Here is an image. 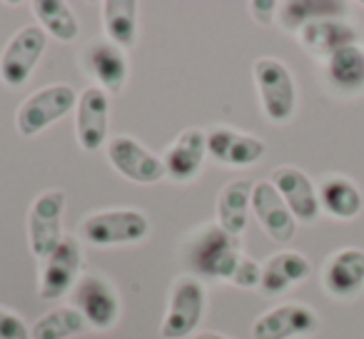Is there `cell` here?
I'll use <instances>...</instances> for the list:
<instances>
[{"label":"cell","instance_id":"1","mask_svg":"<svg viewBox=\"0 0 364 339\" xmlns=\"http://www.w3.org/2000/svg\"><path fill=\"white\" fill-rule=\"evenodd\" d=\"M242 242L235 235L225 232L218 222L208 225L198 237L193 240L188 252V264L198 274L213 279H225L232 284V277L242 262Z\"/></svg>","mask_w":364,"mask_h":339},{"label":"cell","instance_id":"2","mask_svg":"<svg viewBox=\"0 0 364 339\" xmlns=\"http://www.w3.org/2000/svg\"><path fill=\"white\" fill-rule=\"evenodd\" d=\"M252 77L269 122H289L297 110V85L289 68L277 58H257L252 63Z\"/></svg>","mask_w":364,"mask_h":339},{"label":"cell","instance_id":"3","mask_svg":"<svg viewBox=\"0 0 364 339\" xmlns=\"http://www.w3.org/2000/svg\"><path fill=\"white\" fill-rule=\"evenodd\" d=\"M150 232V220L140 210H102L80 222V237L97 247L140 242Z\"/></svg>","mask_w":364,"mask_h":339},{"label":"cell","instance_id":"4","mask_svg":"<svg viewBox=\"0 0 364 339\" xmlns=\"http://www.w3.org/2000/svg\"><path fill=\"white\" fill-rule=\"evenodd\" d=\"M205 287L193 274H182L172 282L167 314L160 324L162 339H185L200 327L205 317Z\"/></svg>","mask_w":364,"mask_h":339},{"label":"cell","instance_id":"5","mask_svg":"<svg viewBox=\"0 0 364 339\" xmlns=\"http://www.w3.org/2000/svg\"><path fill=\"white\" fill-rule=\"evenodd\" d=\"M63 215H65V193L48 190L33 200L28 212V242L36 259L46 262L65 237H63Z\"/></svg>","mask_w":364,"mask_h":339},{"label":"cell","instance_id":"6","mask_svg":"<svg viewBox=\"0 0 364 339\" xmlns=\"http://www.w3.org/2000/svg\"><path fill=\"white\" fill-rule=\"evenodd\" d=\"M77 105V95L70 85L60 82V85H48L31 95L21 107H18L16 125L23 137H36L41 135L46 127L65 117L73 107Z\"/></svg>","mask_w":364,"mask_h":339},{"label":"cell","instance_id":"7","mask_svg":"<svg viewBox=\"0 0 364 339\" xmlns=\"http://www.w3.org/2000/svg\"><path fill=\"white\" fill-rule=\"evenodd\" d=\"M46 48L48 36L41 26H23L0 55V80L8 87H23L41 63Z\"/></svg>","mask_w":364,"mask_h":339},{"label":"cell","instance_id":"8","mask_svg":"<svg viewBox=\"0 0 364 339\" xmlns=\"http://www.w3.org/2000/svg\"><path fill=\"white\" fill-rule=\"evenodd\" d=\"M73 307L100 332L112 329L120 319V297L102 274H82L77 279L73 287Z\"/></svg>","mask_w":364,"mask_h":339},{"label":"cell","instance_id":"9","mask_svg":"<svg viewBox=\"0 0 364 339\" xmlns=\"http://www.w3.org/2000/svg\"><path fill=\"white\" fill-rule=\"evenodd\" d=\"M319 329V317L309 304L284 302L252 322V339H302Z\"/></svg>","mask_w":364,"mask_h":339},{"label":"cell","instance_id":"10","mask_svg":"<svg viewBox=\"0 0 364 339\" xmlns=\"http://www.w3.org/2000/svg\"><path fill=\"white\" fill-rule=\"evenodd\" d=\"M107 160L130 183L155 185L165 180L162 157L152 155L142 142L130 135H115L107 140Z\"/></svg>","mask_w":364,"mask_h":339},{"label":"cell","instance_id":"11","mask_svg":"<svg viewBox=\"0 0 364 339\" xmlns=\"http://www.w3.org/2000/svg\"><path fill=\"white\" fill-rule=\"evenodd\" d=\"M82 269V247L75 237H65L60 247L46 259L41 274V287H38V297L41 299H60L63 294L73 292V287L80 279Z\"/></svg>","mask_w":364,"mask_h":339},{"label":"cell","instance_id":"12","mask_svg":"<svg viewBox=\"0 0 364 339\" xmlns=\"http://www.w3.org/2000/svg\"><path fill=\"white\" fill-rule=\"evenodd\" d=\"M110 125V97L102 87L90 85L77 97L75 135L85 152H97L107 142Z\"/></svg>","mask_w":364,"mask_h":339},{"label":"cell","instance_id":"13","mask_svg":"<svg viewBox=\"0 0 364 339\" xmlns=\"http://www.w3.org/2000/svg\"><path fill=\"white\" fill-rule=\"evenodd\" d=\"M252 212L257 215L259 225L272 242L287 244L297 235V220L269 180H262L252 188Z\"/></svg>","mask_w":364,"mask_h":339},{"label":"cell","instance_id":"14","mask_svg":"<svg viewBox=\"0 0 364 339\" xmlns=\"http://www.w3.org/2000/svg\"><path fill=\"white\" fill-rule=\"evenodd\" d=\"M322 284L334 299L357 297L364 289V249L342 247L329 254L322 267Z\"/></svg>","mask_w":364,"mask_h":339},{"label":"cell","instance_id":"15","mask_svg":"<svg viewBox=\"0 0 364 339\" xmlns=\"http://www.w3.org/2000/svg\"><path fill=\"white\" fill-rule=\"evenodd\" d=\"M205 157H208V130L190 127L162 155L165 178H170L172 183H190L203 170Z\"/></svg>","mask_w":364,"mask_h":339},{"label":"cell","instance_id":"16","mask_svg":"<svg viewBox=\"0 0 364 339\" xmlns=\"http://www.w3.org/2000/svg\"><path fill=\"white\" fill-rule=\"evenodd\" d=\"M269 183L282 195V200L287 203L294 220H299V222H314V220L319 217L322 208H319L317 188H314L312 180L307 178V173H302L299 167H292V165L277 167L272 173V178H269Z\"/></svg>","mask_w":364,"mask_h":339},{"label":"cell","instance_id":"17","mask_svg":"<svg viewBox=\"0 0 364 339\" xmlns=\"http://www.w3.org/2000/svg\"><path fill=\"white\" fill-rule=\"evenodd\" d=\"M267 152L264 140L245 135L232 127H213L208 130V155L223 165L247 167L259 162Z\"/></svg>","mask_w":364,"mask_h":339},{"label":"cell","instance_id":"18","mask_svg":"<svg viewBox=\"0 0 364 339\" xmlns=\"http://www.w3.org/2000/svg\"><path fill=\"white\" fill-rule=\"evenodd\" d=\"M297 41L309 55L322 58L324 63L337 50L347 45H357L359 31L344 18H329V21H317L297 31Z\"/></svg>","mask_w":364,"mask_h":339},{"label":"cell","instance_id":"19","mask_svg":"<svg viewBox=\"0 0 364 339\" xmlns=\"http://www.w3.org/2000/svg\"><path fill=\"white\" fill-rule=\"evenodd\" d=\"M82 68L87 70V75L95 77L97 87H102L105 92H120L130 72L125 50L112 45L110 41L90 43L82 53Z\"/></svg>","mask_w":364,"mask_h":339},{"label":"cell","instance_id":"20","mask_svg":"<svg viewBox=\"0 0 364 339\" xmlns=\"http://www.w3.org/2000/svg\"><path fill=\"white\" fill-rule=\"evenodd\" d=\"M312 272V264L304 254L299 252H277L262 264V279H259V289L262 294H282L289 287L304 282Z\"/></svg>","mask_w":364,"mask_h":339},{"label":"cell","instance_id":"21","mask_svg":"<svg viewBox=\"0 0 364 339\" xmlns=\"http://www.w3.org/2000/svg\"><path fill=\"white\" fill-rule=\"evenodd\" d=\"M319 195V208L334 220H354L364 208L362 190L354 180L344 178V175H329L322 180L317 190Z\"/></svg>","mask_w":364,"mask_h":339},{"label":"cell","instance_id":"22","mask_svg":"<svg viewBox=\"0 0 364 339\" xmlns=\"http://www.w3.org/2000/svg\"><path fill=\"white\" fill-rule=\"evenodd\" d=\"M252 188L255 183H250V180H232L218 195V225L235 237H240L247 227L250 208H252Z\"/></svg>","mask_w":364,"mask_h":339},{"label":"cell","instance_id":"23","mask_svg":"<svg viewBox=\"0 0 364 339\" xmlns=\"http://www.w3.org/2000/svg\"><path fill=\"white\" fill-rule=\"evenodd\" d=\"M349 13V3L344 0H289L282 3L277 13V21L284 31L297 33L304 26L329 18H344Z\"/></svg>","mask_w":364,"mask_h":339},{"label":"cell","instance_id":"24","mask_svg":"<svg viewBox=\"0 0 364 339\" xmlns=\"http://www.w3.org/2000/svg\"><path fill=\"white\" fill-rule=\"evenodd\" d=\"M100 8L102 28L107 33V41L120 48V50L135 48L137 33H140V23H137L140 6H137L135 0H105Z\"/></svg>","mask_w":364,"mask_h":339},{"label":"cell","instance_id":"25","mask_svg":"<svg viewBox=\"0 0 364 339\" xmlns=\"http://www.w3.org/2000/svg\"><path fill=\"white\" fill-rule=\"evenodd\" d=\"M327 80L342 95L364 92V45H347L327 60Z\"/></svg>","mask_w":364,"mask_h":339},{"label":"cell","instance_id":"26","mask_svg":"<svg viewBox=\"0 0 364 339\" xmlns=\"http://www.w3.org/2000/svg\"><path fill=\"white\" fill-rule=\"evenodd\" d=\"M31 11L36 13L46 36L58 38L60 43H73L80 33V23L65 0H33Z\"/></svg>","mask_w":364,"mask_h":339},{"label":"cell","instance_id":"27","mask_svg":"<svg viewBox=\"0 0 364 339\" xmlns=\"http://www.w3.org/2000/svg\"><path fill=\"white\" fill-rule=\"evenodd\" d=\"M87 327L90 324L85 322V317L73 304H65L43 314L31 327V339H70L85 334Z\"/></svg>","mask_w":364,"mask_h":339},{"label":"cell","instance_id":"28","mask_svg":"<svg viewBox=\"0 0 364 339\" xmlns=\"http://www.w3.org/2000/svg\"><path fill=\"white\" fill-rule=\"evenodd\" d=\"M0 339H31V327L11 309H0Z\"/></svg>","mask_w":364,"mask_h":339},{"label":"cell","instance_id":"29","mask_svg":"<svg viewBox=\"0 0 364 339\" xmlns=\"http://www.w3.org/2000/svg\"><path fill=\"white\" fill-rule=\"evenodd\" d=\"M259 279H262V264H257L252 257L245 254L237 272H235V277H232V284H237V287H242V289H252V287H259Z\"/></svg>","mask_w":364,"mask_h":339},{"label":"cell","instance_id":"30","mask_svg":"<svg viewBox=\"0 0 364 339\" xmlns=\"http://www.w3.org/2000/svg\"><path fill=\"white\" fill-rule=\"evenodd\" d=\"M250 13H252V21L257 23V26L269 28L277 21L279 3H274V0H252V3H250Z\"/></svg>","mask_w":364,"mask_h":339},{"label":"cell","instance_id":"31","mask_svg":"<svg viewBox=\"0 0 364 339\" xmlns=\"http://www.w3.org/2000/svg\"><path fill=\"white\" fill-rule=\"evenodd\" d=\"M193 339H230V337H225V334H220V332H200V334H195Z\"/></svg>","mask_w":364,"mask_h":339}]
</instances>
